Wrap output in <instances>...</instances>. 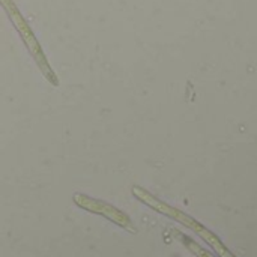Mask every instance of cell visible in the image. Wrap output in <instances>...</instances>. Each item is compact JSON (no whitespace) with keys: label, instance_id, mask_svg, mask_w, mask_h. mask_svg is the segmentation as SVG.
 <instances>
[{"label":"cell","instance_id":"obj_1","mask_svg":"<svg viewBox=\"0 0 257 257\" xmlns=\"http://www.w3.org/2000/svg\"><path fill=\"white\" fill-rule=\"evenodd\" d=\"M133 194H134L140 202H143L145 205H148L149 208H152L154 211H157V212H160V214H163V215H166V217H169V218L178 221L179 224L185 226L187 229L193 230V232H194L196 235H199L208 245H211V248H212L220 257H236L229 248H227V247H226V245H224V244H223V241H221L214 232H211L209 229H206L202 223H199L197 220H194V218L190 217L188 214H185V212H182V211H179V209H176V208H173V206H170V205H167V203H164L163 200L157 199L155 196H152L149 191L143 190L142 187H133Z\"/></svg>","mask_w":257,"mask_h":257},{"label":"cell","instance_id":"obj_3","mask_svg":"<svg viewBox=\"0 0 257 257\" xmlns=\"http://www.w3.org/2000/svg\"><path fill=\"white\" fill-rule=\"evenodd\" d=\"M170 233H172V236H173L178 242H181L190 253H193L196 257H215L211 251H208L206 248H203L202 245H199L194 239H191V238L187 236L185 233H182V232H179V230H176V229H172Z\"/></svg>","mask_w":257,"mask_h":257},{"label":"cell","instance_id":"obj_2","mask_svg":"<svg viewBox=\"0 0 257 257\" xmlns=\"http://www.w3.org/2000/svg\"><path fill=\"white\" fill-rule=\"evenodd\" d=\"M74 200H75V203H77L78 206H81V208H84V209H87V211L101 214V215H104L105 218L111 220L113 223L119 224L120 227H123V229H126V230H130V232H133V233L137 232L136 227L133 226L131 220H130L123 212H120L119 209L113 208L111 205H107V203L99 202V200H93V199L86 197V196H83V194H75Z\"/></svg>","mask_w":257,"mask_h":257}]
</instances>
